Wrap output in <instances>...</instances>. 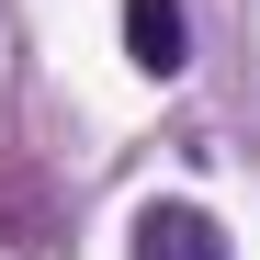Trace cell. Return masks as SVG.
<instances>
[{
    "instance_id": "cell-1",
    "label": "cell",
    "mask_w": 260,
    "mask_h": 260,
    "mask_svg": "<svg viewBox=\"0 0 260 260\" xmlns=\"http://www.w3.org/2000/svg\"><path fill=\"white\" fill-rule=\"evenodd\" d=\"M124 57H136L147 79H181L192 68V12L181 0H124Z\"/></svg>"
},
{
    "instance_id": "cell-2",
    "label": "cell",
    "mask_w": 260,
    "mask_h": 260,
    "mask_svg": "<svg viewBox=\"0 0 260 260\" xmlns=\"http://www.w3.org/2000/svg\"><path fill=\"white\" fill-rule=\"evenodd\" d=\"M136 260H226V226L204 204H147L136 215Z\"/></svg>"
}]
</instances>
